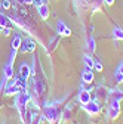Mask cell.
<instances>
[{"label":"cell","mask_w":123,"mask_h":124,"mask_svg":"<svg viewBox=\"0 0 123 124\" xmlns=\"http://www.w3.org/2000/svg\"><path fill=\"white\" fill-rule=\"evenodd\" d=\"M31 86H33V95L31 101H34V108H42L44 102V96L48 92V80H46V74L42 68V62L39 55L36 53L33 58V68H31Z\"/></svg>","instance_id":"obj_1"},{"label":"cell","mask_w":123,"mask_h":124,"mask_svg":"<svg viewBox=\"0 0 123 124\" xmlns=\"http://www.w3.org/2000/svg\"><path fill=\"white\" fill-rule=\"evenodd\" d=\"M71 5H73L74 13L79 18H83L88 13H95L101 10L104 2L102 0H71Z\"/></svg>","instance_id":"obj_2"},{"label":"cell","mask_w":123,"mask_h":124,"mask_svg":"<svg viewBox=\"0 0 123 124\" xmlns=\"http://www.w3.org/2000/svg\"><path fill=\"white\" fill-rule=\"evenodd\" d=\"M62 102H64V99L55 101V102H51V103H43L42 115H43V118L48 123H51V124H58L59 123L61 117H62V114H64Z\"/></svg>","instance_id":"obj_3"},{"label":"cell","mask_w":123,"mask_h":124,"mask_svg":"<svg viewBox=\"0 0 123 124\" xmlns=\"http://www.w3.org/2000/svg\"><path fill=\"white\" fill-rule=\"evenodd\" d=\"M9 19L13 22V24H17L21 30H24L25 33L30 36V37H36L39 40V31H37V25H34L30 19H27L25 16H22V15H18V13H12ZM40 41V40H39Z\"/></svg>","instance_id":"obj_4"},{"label":"cell","mask_w":123,"mask_h":124,"mask_svg":"<svg viewBox=\"0 0 123 124\" xmlns=\"http://www.w3.org/2000/svg\"><path fill=\"white\" fill-rule=\"evenodd\" d=\"M30 102H31V96H30V93L27 90L18 93L17 98H15V108L18 109L19 118H21V121L24 124H25V121L28 118V103Z\"/></svg>","instance_id":"obj_5"},{"label":"cell","mask_w":123,"mask_h":124,"mask_svg":"<svg viewBox=\"0 0 123 124\" xmlns=\"http://www.w3.org/2000/svg\"><path fill=\"white\" fill-rule=\"evenodd\" d=\"M25 90H27V80L22 78L21 75H17V83H15L10 89H6L5 95L6 96H12V95H18V93L25 92Z\"/></svg>","instance_id":"obj_6"},{"label":"cell","mask_w":123,"mask_h":124,"mask_svg":"<svg viewBox=\"0 0 123 124\" xmlns=\"http://www.w3.org/2000/svg\"><path fill=\"white\" fill-rule=\"evenodd\" d=\"M122 112V106H120V101L117 99H110V103H108V109H107V114H108V118L110 120H117L119 115Z\"/></svg>","instance_id":"obj_7"},{"label":"cell","mask_w":123,"mask_h":124,"mask_svg":"<svg viewBox=\"0 0 123 124\" xmlns=\"http://www.w3.org/2000/svg\"><path fill=\"white\" fill-rule=\"evenodd\" d=\"M82 108H83V111L86 114H89V115H98L101 112V105H99V102L97 99H90L88 103L82 105Z\"/></svg>","instance_id":"obj_8"},{"label":"cell","mask_w":123,"mask_h":124,"mask_svg":"<svg viewBox=\"0 0 123 124\" xmlns=\"http://www.w3.org/2000/svg\"><path fill=\"white\" fill-rule=\"evenodd\" d=\"M36 47H37V44H36V40H33V37H25L21 43V47H19V52L21 53H34L36 52Z\"/></svg>","instance_id":"obj_9"},{"label":"cell","mask_w":123,"mask_h":124,"mask_svg":"<svg viewBox=\"0 0 123 124\" xmlns=\"http://www.w3.org/2000/svg\"><path fill=\"white\" fill-rule=\"evenodd\" d=\"M13 75H15V72H13V64L6 62V64H5V68H3V80H2V83H0V90L5 89L6 81H8L9 78H12Z\"/></svg>","instance_id":"obj_10"},{"label":"cell","mask_w":123,"mask_h":124,"mask_svg":"<svg viewBox=\"0 0 123 124\" xmlns=\"http://www.w3.org/2000/svg\"><path fill=\"white\" fill-rule=\"evenodd\" d=\"M56 33H58V36H61V37H70V36H71V30H70V27H68L64 21L58 19V21H56Z\"/></svg>","instance_id":"obj_11"},{"label":"cell","mask_w":123,"mask_h":124,"mask_svg":"<svg viewBox=\"0 0 123 124\" xmlns=\"http://www.w3.org/2000/svg\"><path fill=\"white\" fill-rule=\"evenodd\" d=\"M107 98H108V90L102 84H98L95 87V99L98 102H104V101H107Z\"/></svg>","instance_id":"obj_12"},{"label":"cell","mask_w":123,"mask_h":124,"mask_svg":"<svg viewBox=\"0 0 123 124\" xmlns=\"http://www.w3.org/2000/svg\"><path fill=\"white\" fill-rule=\"evenodd\" d=\"M95 78V74H94V70H90V68H85L82 71V83L85 84H90L92 81H94Z\"/></svg>","instance_id":"obj_13"},{"label":"cell","mask_w":123,"mask_h":124,"mask_svg":"<svg viewBox=\"0 0 123 124\" xmlns=\"http://www.w3.org/2000/svg\"><path fill=\"white\" fill-rule=\"evenodd\" d=\"M92 99V95H90V90L89 89H82L80 92H79V95H77V101L82 103V105H85V103H88L89 101Z\"/></svg>","instance_id":"obj_14"},{"label":"cell","mask_w":123,"mask_h":124,"mask_svg":"<svg viewBox=\"0 0 123 124\" xmlns=\"http://www.w3.org/2000/svg\"><path fill=\"white\" fill-rule=\"evenodd\" d=\"M36 9H37V12H39V15H40V18H42L43 21H48V19H49V5L42 3V5H39Z\"/></svg>","instance_id":"obj_15"},{"label":"cell","mask_w":123,"mask_h":124,"mask_svg":"<svg viewBox=\"0 0 123 124\" xmlns=\"http://www.w3.org/2000/svg\"><path fill=\"white\" fill-rule=\"evenodd\" d=\"M18 75H21L22 78L28 80L30 75H31V67H30L28 64H25V62H22V64L19 65V74Z\"/></svg>","instance_id":"obj_16"},{"label":"cell","mask_w":123,"mask_h":124,"mask_svg":"<svg viewBox=\"0 0 123 124\" xmlns=\"http://www.w3.org/2000/svg\"><path fill=\"white\" fill-rule=\"evenodd\" d=\"M0 27H2L3 30H12V21L9 19V16H6V15L3 12H0Z\"/></svg>","instance_id":"obj_17"},{"label":"cell","mask_w":123,"mask_h":124,"mask_svg":"<svg viewBox=\"0 0 123 124\" xmlns=\"http://www.w3.org/2000/svg\"><path fill=\"white\" fill-rule=\"evenodd\" d=\"M108 98L110 99H117V101H123V90L122 89H110L108 90Z\"/></svg>","instance_id":"obj_18"},{"label":"cell","mask_w":123,"mask_h":124,"mask_svg":"<svg viewBox=\"0 0 123 124\" xmlns=\"http://www.w3.org/2000/svg\"><path fill=\"white\" fill-rule=\"evenodd\" d=\"M114 78H116V83H117V84L123 83V61L120 62V65L117 67V70H116V72H114Z\"/></svg>","instance_id":"obj_19"},{"label":"cell","mask_w":123,"mask_h":124,"mask_svg":"<svg viewBox=\"0 0 123 124\" xmlns=\"http://www.w3.org/2000/svg\"><path fill=\"white\" fill-rule=\"evenodd\" d=\"M21 43H22V37H21L19 34H15L13 39H12V41H10V47H12V49H17V50L19 52Z\"/></svg>","instance_id":"obj_20"},{"label":"cell","mask_w":123,"mask_h":124,"mask_svg":"<svg viewBox=\"0 0 123 124\" xmlns=\"http://www.w3.org/2000/svg\"><path fill=\"white\" fill-rule=\"evenodd\" d=\"M59 37L61 36H55L52 40H51V44L48 46V47H46V52H48V55H51L55 49H56V46H58V41H59Z\"/></svg>","instance_id":"obj_21"},{"label":"cell","mask_w":123,"mask_h":124,"mask_svg":"<svg viewBox=\"0 0 123 124\" xmlns=\"http://www.w3.org/2000/svg\"><path fill=\"white\" fill-rule=\"evenodd\" d=\"M113 39L116 40V41H123V28H120V27H114V30H113Z\"/></svg>","instance_id":"obj_22"},{"label":"cell","mask_w":123,"mask_h":124,"mask_svg":"<svg viewBox=\"0 0 123 124\" xmlns=\"http://www.w3.org/2000/svg\"><path fill=\"white\" fill-rule=\"evenodd\" d=\"M86 46H88V50H89L90 53H95V52H97V41H95V39L92 37V36H89Z\"/></svg>","instance_id":"obj_23"},{"label":"cell","mask_w":123,"mask_h":124,"mask_svg":"<svg viewBox=\"0 0 123 124\" xmlns=\"http://www.w3.org/2000/svg\"><path fill=\"white\" fill-rule=\"evenodd\" d=\"M83 62H85V67H86V68L94 70V58H92L90 55L85 53V55H83Z\"/></svg>","instance_id":"obj_24"},{"label":"cell","mask_w":123,"mask_h":124,"mask_svg":"<svg viewBox=\"0 0 123 124\" xmlns=\"http://www.w3.org/2000/svg\"><path fill=\"white\" fill-rule=\"evenodd\" d=\"M94 58V70L95 71H98V72H101L102 70H104V67H102V62H101V59L97 56V55H94L92 56Z\"/></svg>","instance_id":"obj_25"},{"label":"cell","mask_w":123,"mask_h":124,"mask_svg":"<svg viewBox=\"0 0 123 124\" xmlns=\"http://www.w3.org/2000/svg\"><path fill=\"white\" fill-rule=\"evenodd\" d=\"M10 8H12V2H10V0H2V2H0V9L8 10Z\"/></svg>","instance_id":"obj_26"},{"label":"cell","mask_w":123,"mask_h":124,"mask_svg":"<svg viewBox=\"0 0 123 124\" xmlns=\"http://www.w3.org/2000/svg\"><path fill=\"white\" fill-rule=\"evenodd\" d=\"M17 53H18V50H17V49H12V47H10V56H9V61H8V62L13 64L15 59H17Z\"/></svg>","instance_id":"obj_27"},{"label":"cell","mask_w":123,"mask_h":124,"mask_svg":"<svg viewBox=\"0 0 123 124\" xmlns=\"http://www.w3.org/2000/svg\"><path fill=\"white\" fill-rule=\"evenodd\" d=\"M18 5H25V6H30V5H33L34 3V0H15Z\"/></svg>","instance_id":"obj_28"},{"label":"cell","mask_w":123,"mask_h":124,"mask_svg":"<svg viewBox=\"0 0 123 124\" xmlns=\"http://www.w3.org/2000/svg\"><path fill=\"white\" fill-rule=\"evenodd\" d=\"M102 2H104L107 6H113V5H114V0H102Z\"/></svg>","instance_id":"obj_29"},{"label":"cell","mask_w":123,"mask_h":124,"mask_svg":"<svg viewBox=\"0 0 123 124\" xmlns=\"http://www.w3.org/2000/svg\"><path fill=\"white\" fill-rule=\"evenodd\" d=\"M3 34H5V36H10V30H8V28L3 30Z\"/></svg>","instance_id":"obj_30"},{"label":"cell","mask_w":123,"mask_h":124,"mask_svg":"<svg viewBox=\"0 0 123 124\" xmlns=\"http://www.w3.org/2000/svg\"><path fill=\"white\" fill-rule=\"evenodd\" d=\"M0 124H8V123H6V121H2V123H0Z\"/></svg>","instance_id":"obj_31"},{"label":"cell","mask_w":123,"mask_h":124,"mask_svg":"<svg viewBox=\"0 0 123 124\" xmlns=\"http://www.w3.org/2000/svg\"><path fill=\"white\" fill-rule=\"evenodd\" d=\"M2 30H3V28H2V27H0V31H2Z\"/></svg>","instance_id":"obj_32"},{"label":"cell","mask_w":123,"mask_h":124,"mask_svg":"<svg viewBox=\"0 0 123 124\" xmlns=\"http://www.w3.org/2000/svg\"><path fill=\"white\" fill-rule=\"evenodd\" d=\"M0 108H2V105H0Z\"/></svg>","instance_id":"obj_33"}]
</instances>
